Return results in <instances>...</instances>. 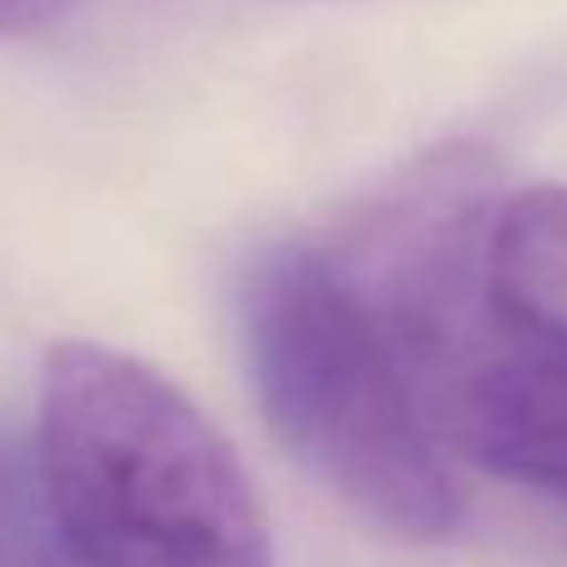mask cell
Here are the masks:
<instances>
[{
  "label": "cell",
  "instance_id": "cell-6",
  "mask_svg": "<svg viewBox=\"0 0 567 567\" xmlns=\"http://www.w3.org/2000/svg\"><path fill=\"white\" fill-rule=\"evenodd\" d=\"M289 6H369V0H289Z\"/></svg>",
  "mask_w": 567,
  "mask_h": 567
},
{
  "label": "cell",
  "instance_id": "cell-5",
  "mask_svg": "<svg viewBox=\"0 0 567 567\" xmlns=\"http://www.w3.org/2000/svg\"><path fill=\"white\" fill-rule=\"evenodd\" d=\"M6 567H25V563H20V558H10ZM30 567H70V563L60 558V553H55V543H50V553H35V558H30Z\"/></svg>",
  "mask_w": 567,
  "mask_h": 567
},
{
  "label": "cell",
  "instance_id": "cell-4",
  "mask_svg": "<svg viewBox=\"0 0 567 567\" xmlns=\"http://www.w3.org/2000/svg\"><path fill=\"white\" fill-rule=\"evenodd\" d=\"M75 0H0V40L35 35V30L55 25Z\"/></svg>",
  "mask_w": 567,
  "mask_h": 567
},
{
  "label": "cell",
  "instance_id": "cell-7",
  "mask_svg": "<svg viewBox=\"0 0 567 567\" xmlns=\"http://www.w3.org/2000/svg\"><path fill=\"white\" fill-rule=\"evenodd\" d=\"M0 567H6V563H0Z\"/></svg>",
  "mask_w": 567,
  "mask_h": 567
},
{
  "label": "cell",
  "instance_id": "cell-2",
  "mask_svg": "<svg viewBox=\"0 0 567 567\" xmlns=\"http://www.w3.org/2000/svg\"><path fill=\"white\" fill-rule=\"evenodd\" d=\"M30 478L70 567H275L255 478L179 383L65 339L40 363Z\"/></svg>",
  "mask_w": 567,
  "mask_h": 567
},
{
  "label": "cell",
  "instance_id": "cell-3",
  "mask_svg": "<svg viewBox=\"0 0 567 567\" xmlns=\"http://www.w3.org/2000/svg\"><path fill=\"white\" fill-rule=\"evenodd\" d=\"M239 349L275 439L403 543L463 528V483L379 303L333 245H275L239 279Z\"/></svg>",
  "mask_w": 567,
  "mask_h": 567
},
{
  "label": "cell",
  "instance_id": "cell-1",
  "mask_svg": "<svg viewBox=\"0 0 567 567\" xmlns=\"http://www.w3.org/2000/svg\"><path fill=\"white\" fill-rule=\"evenodd\" d=\"M503 199L498 159L443 145L329 245L389 319L449 453L567 508V309L493 279Z\"/></svg>",
  "mask_w": 567,
  "mask_h": 567
}]
</instances>
